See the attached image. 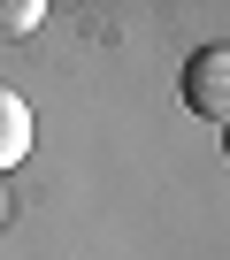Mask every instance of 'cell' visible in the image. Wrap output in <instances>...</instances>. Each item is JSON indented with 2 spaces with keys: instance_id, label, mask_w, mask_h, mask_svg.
Returning <instances> with one entry per match:
<instances>
[{
  "instance_id": "cell-5",
  "label": "cell",
  "mask_w": 230,
  "mask_h": 260,
  "mask_svg": "<svg viewBox=\"0 0 230 260\" xmlns=\"http://www.w3.org/2000/svg\"><path fill=\"white\" fill-rule=\"evenodd\" d=\"M0 222H8V191H0Z\"/></svg>"
},
{
  "instance_id": "cell-1",
  "label": "cell",
  "mask_w": 230,
  "mask_h": 260,
  "mask_svg": "<svg viewBox=\"0 0 230 260\" xmlns=\"http://www.w3.org/2000/svg\"><path fill=\"white\" fill-rule=\"evenodd\" d=\"M184 107L199 122H230V46H199L184 61Z\"/></svg>"
},
{
  "instance_id": "cell-2",
  "label": "cell",
  "mask_w": 230,
  "mask_h": 260,
  "mask_svg": "<svg viewBox=\"0 0 230 260\" xmlns=\"http://www.w3.org/2000/svg\"><path fill=\"white\" fill-rule=\"evenodd\" d=\"M23 153H31V107H23V92L0 84V169H16Z\"/></svg>"
},
{
  "instance_id": "cell-4",
  "label": "cell",
  "mask_w": 230,
  "mask_h": 260,
  "mask_svg": "<svg viewBox=\"0 0 230 260\" xmlns=\"http://www.w3.org/2000/svg\"><path fill=\"white\" fill-rule=\"evenodd\" d=\"M222 161H230V122H222Z\"/></svg>"
},
{
  "instance_id": "cell-3",
  "label": "cell",
  "mask_w": 230,
  "mask_h": 260,
  "mask_svg": "<svg viewBox=\"0 0 230 260\" xmlns=\"http://www.w3.org/2000/svg\"><path fill=\"white\" fill-rule=\"evenodd\" d=\"M39 23H46V0H0V31L23 39V31H39Z\"/></svg>"
}]
</instances>
